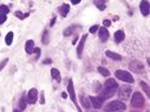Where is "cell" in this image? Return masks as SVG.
<instances>
[{"instance_id":"obj_1","label":"cell","mask_w":150,"mask_h":112,"mask_svg":"<svg viewBox=\"0 0 150 112\" xmlns=\"http://www.w3.org/2000/svg\"><path fill=\"white\" fill-rule=\"evenodd\" d=\"M117 89H118V84H117V82L115 80V79H111V78L108 79V80L105 82V86H104L103 91L100 92V98L104 100V99L112 97V96L116 93Z\"/></svg>"},{"instance_id":"obj_2","label":"cell","mask_w":150,"mask_h":112,"mask_svg":"<svg viewBox=\"0 0 150 112\" xmlns=\"http://www.w3.org/2000/svg\"><path fill=\"white\" fill-rule=\"evenodd\" d=\"M131 105H132V107H136V109L143 107V105H144L143 94L139 93V92H133L132 98H131Z\"/></svg>"},{"instance_id":"obj_3","label":"cell","mask_w":150,"mask_h":112,"mask_svg":"<svg viewBox=\"0 0 150 112\" xmlns=\"http://www.w3.org/2000/svg\"><path fill=\"white\" fill-rule=\"evenodd\" d=\"M115 76L117 79H120V80H123L125 83H133V77L127 71H123V70H117L115 72Z\"/></svg>"},{"instance_id":"obj_4","label":"cell","mask_w":150,"mask_h":112,"mask_svg":"<svg viewBox=\"0 0 150 112\" xmlns=\"http://www.w3.org/2000/svg\"><path fill=\"white\" fill-rule=\"evenodd\" d=\"M105 109L108 111H122V110H125V104L121 100H115V101L109 103Z\"/></svg>"},{"instance_id":"obj_5","label":"cell","mask_w":150,"mask_h":112,"mask_svg":"<svg viewBox=\"0 0 150 112\" xmlns=\"http://www.w3.org/2000/svg\"><path fill=\"white\" fill-rule=\"evenodd\" d=\"M130 94H131V87L129 85H123L122 87H120V90H118V96H120V98L123 100L129 99Z\"/></svg>"},{"instance_id":"obj_6","label":"cell","mask_w":150,"mask_h":112,"mask_svg":"<svg viewBox=\"0 0 150 112\" xmlns=\"http://www.w3.org/2000/svg\"><path fill=\"white\" fill-rule=\"evenodd\" d=\"M67 92L70 94V98L71 100H72L75 103V105L77 106L78 109V112H82V110L79 109V106H78V104H77V99H76V93H75V89H73V82H72V79H70L69 80V85H67Z\"/></svg>"},{"instance_id":"obj_7","label":"cell","mask_w":150,"mask_h":112,"mask_svg":"<svg viewBox=\"0 0 150 112\" xmlns=\"http://www.w3.org/2000/svg\"><path fill=\"white\" fill-rule=\"evenodd\" d=\"M129 67L133 72H136V73H142V72L144 71V65L138 60H131L129 64Z\"/></svg>"},{"instance_id":"obj_8","label":"cell","mask_w":150,"mask_h":112,"mask_svg":"<svg viewBox=\"0 0 150 112\" xmlns=\"http://www.w3.org/2000/svg\"><path fill=\"white\" fill-rule=\"evenodd\" d=\"M38 98V91L37 89H31L27 93V104H34Z\"/></svg>"},{"instance_id":"obj_9","label":"cell","mask_w":150,"mask_h":112,"mask_svg":"<svg viewBox=\"0 0 150 112\" xmlns=\"http://www.w3.org/2000/svg\"><path fill=\"white\" fill-rule=\"evenodd\" d=\"M139 10H141V13L143 15H148L149 14L150 7H149V1H148V0H142L141 4H139Z\"/></svg>"},{"instance_id":"obj_10","label":"cell","mask_w":150,"mask_h":112,"mask_svg":"<svg viewBox=\"0 0 150 112\" xmlns=\"http://www.w3.org/2000/svg\"><path fill=\"white\" fill-rule=\"evenodd\" d=\"M89 100L91 101L92 106L94 109H100L102 105H103V99H102L100 97H90Z\"/></svg>"},{"instance_id":"obj_11","label":"cell","mask_w":150,"mask_h":112,"mask_svg":"<svg viewBox=\"0 0 150 112\" xmlns=\"http://www.w3.org/2000/svg\"><path fill=\"white\" fill-rule=\"evenodd\" d=\"M86 38H88V36L84 34V36L82 37V39H81L79 44H78V46H77V55H78V58L82 57V53H83V49H84V44H85Z\"/></svg>"},{"instance_id":"obj_12","label":"cell","mask_w":150,"mask_h":112,"mask_svg":"<svg viewBox=\"0 0 150 112\" xmlns=\"http://www.w3.org/2000/svg\"><path fill=\"white\" fill-rule=\"evenodd\" d=\"M98 30H99V38H100V40L102 42H106L108 38H109V31H108V28L99 27Z\"/></svg>"},{"instance_id":"obj_13","label":"cell","mask_w":150,"mask_h":112,"mask_svg":"<svg viewBox=\"0 0 150 112\" xmlns=\"http://www.w3.org/2000/svg\"><path fill=\"white\" fill-rule=\"evenodd\" d=\"M33 50H34V43H33V40H27L26 44H25V51H26V53L32 54Z\"/></svg>"},{"instance_id":"obj_14","label":"cell","mask_w":150,"mask_h":112,"mask_svg":"<svg viewBox=\"0 0 150 112\" xmlns=\"http://www.w3.org/2000/svg\"><path fill=\"white\" fill-rule=\"evenodd\" d=\"M124 38H125L124 31L120 30V31L115 32V42H116V43H121V42H123V40H124Z\"/></svg>"},{"instance_id":"obj_15","label":"cell","mask_w":150,"mask_h":112,"mask_svg":"<svg viewBox=\"0 0 150 112\" xmlns=\"http://www.w3.org/2000/svg\"><path fill=\"white\" fill-rule=\"evenodd\" d=\"M106 1L108 0H93L94 5H96L100 11H104L105 10V6H106Z\"/></svg>"},{"instance_id":"obj_16","label":"cell","mask_w":150,"mask_h":112,"mask_svg":"<svg viewBox=\"0 0 150 112\" xmlns=\"http://www.w3.org/2000/svg\"><path fill=\"white\" fill-rule=\"evenodd\" d=\"M69 12H70V6H69L67 4L61 5V7H60V11H59V13H60V15H61V17H66Z\"/></svg>"},{"instance_id":"obj_17","label":"cell","mask_w":150,"mask_h":112,"mask_svg":"<svg viewBox=\"0 0 150 112\" xmlns=\"http://www.w3.org/2000/svg\"><path fill=\"white\" fill-rule=\"evenodd\" d=\"M51 76H52V78L54 79V80H57L58 83L61 80V78H60V72H59L57 69H52V70H51Z\"/></svg>"},{"instance_id":"obj_18","label":"cell","mask_w":150,"mask_h":112,"mask_svg":"<svg viewBox=\"0 0 150 112\" xmlns=\"http://www.w3.org/2000/svg\"><path fill=\"white\" fill-rule=\"evenodd\" d=\"M106 57L111 58V59H115V60H122V57L118 53H115V52H111V51H106L105 52Z\"/></svg>"},{"instance_id":"obj_19","label":"cell","mask_w":150,"mask_h":112,"mask_svg":"<svg viewBox=\"0 0 150 112\" xmlns=\"http://www.w3.org/2000/svg\"><path fill=\"white\" fill-rule=\"evenodd\" d=\"M27 106V99L25 96H22V97L20 98V101H19V107H20V111H24L26 109Z\"/></svg>"},{"instance_id":"obj_20","label":"cell","mask_w":150,"mask_h":112,"mask_svg":"<svg viewBox=\"0 0 150 112\" xmlns=\"http://www.w3.org/2000/svg\"><path fill=\"white\" fill-rule=\"evenodd\" d=\"M12 42H13V32H9V33L6 34L5 43H6V45H11Z\"/></svg>"},{"instance_id":"obj_21","label":"cell","mask_w":150,"mask_h":112,"mask_svg":"<svg viewBox=\"0 0 150 112\" xmlns=\"http://www.w3.org/2000/svg\"><path fill=\"white\" fill-rule=\"evenodd\" d=\"M98 72H99L100 74H103L104 77H108V76H110V71H109L108 69L103 67V66H99V67H98Z\"/></svg>"},{"instance_id":"obj_22","label":"cell","mask_w":150,"mask_h":112,"mask_svg":"<svg viewBox=\"0 0 150 112\" xmlns=\"http://www.w3.org/2000/svg\"><path fill=\"white\" fill-rule=\"evenodd\" d=\"M141 87L144 90V92H145V94L148 96V97H150V91H149V86H148V84L144 83V82H141Z\"/></svg>"},{"instance_id":"obj_23","label":"cell","mask_w":150,"mask_h":112,"mask_svg":"<svg viewBox=\"0 0 150 112\" xmlns=\"http://www.w3.org/2000/svg\"><path fill=\"white\" fill-rule=\"evenodd\" d=\"M42 42L43 44H49V31H44V34H43V38H42Z\"/></svg>"},{"instance_id":"obj_24","label":"cell","mask_w":150,"mask_h":112,"mask_svg":"<svg viewBox=\"0 0 150 112\" xmlns=\"http://www.w3.org/2000/svg\"><path fill=\"white\" fill-rule=\"evenodd\" d=\"M9 12H10V10H9V7H7L6 5H1V6H0V14L6 15Z\"/></svg>"},{"instance_id":"obj_25","label":"cell","mask_w":150,"mask_h":112,"mask_svg":"<svg viewBox=\"0 0 150 112\" xmlns=\"http://www.w3.org/2000/svg\"><path fill=\"white\" fill-rule=\"evenodd\" d=\"M82 103H83V105H84V107H86V109H89L91 105H90V103H89V99L88 98H85V96H82Z\"/></svg>"},{"instance_id":"obj_26","label":"cell","mask_w":150,"mask_h":112,"mask_svg":"<svg viewBox=\"0 0 150 112\" xmlns=\"http://www.w3.org/2000/svg\"><path fill=\"white\" fill-rule=\"evenodd\" d=\"M75 30H76V26H71V27H69L67 30H65L64 31V37H67V36H70L72 32H75Z\"/></svg>"},{"instance_id":"obj_27","label":"cell","mask_w":150,"mask_h":112,"mask_svg":"<svg viewBox=\"0 0 150 112\" xmlns=\"http://www.w3.org/2000/svg\"><path fill=\"white\" fill-rule=\"evenodd\" d=\"M14 14H15V17H18L19 19H25V18H27L28 15H30L28 13H25V14H22V13H21V12H19V11H17V12H15Z\"/></svg>"},{"instance_id":"obj_28","label":"cell","mask_w":150,"mask_h":112,"mask_svg":"<svg viewBox=\"0 0 150 112\" xmlns=\"http://www.w3.org/2000/svg\"><path fill=\"white\" fill-rule=\"evenodd\" d=\"M7 63H9V58H5V59H3L1 61H0V71H1V70L6 66Z\"/></svg>"},{"instance_id":"obj_29","label":"cell","mask_w":150,"mask_h":112,"mask_svg":"<svg viewBox=\"0 0 150 112\" xmlns=\"http://www.w3.org/2000/svg\"><path fill=\"white\" fill-rule=\"evenodd\" d=\"M98 28H99V26H98V25H93V26L90 28V33H94V32H96Z\"/></svg>"},{"instance_id":"obj_30","label":"cell","mask_w":150,"mask_h":112,"mask_svg":"<svg viewBox=\"0 0 150 112\" xmlns=\"http://www.w3.org/2000/svg\"><path fill=\"white\" fill-rule=\"evenodd\" d=\"M6 15H3V14H0V25H1V24H4L5 21H6Z\"/></svg>"},{"instance_id":"obj_31","label":"cell","mask_w":150,"mask_h":112,"mask_svg":"<svg viewBox=\"0 0 150 112\" xmlns=\"http://www.w3.org/2000/svg\"><path fill=\"white\" fill-rule=\"evenodd\" d=\"M103 25H104V27H109L110 25H111V21H110V20H104Z\"/></svg>"},{"instance_id":"obj_32","label":"cell","mask_w":150,"mask_h":112,"mask_svg":"<svg viewBox=\"0 0 150 112\" xmlns=\"http://www.w3.org/2000/svg\"><path fill=\"white\" fill-rule=\"evenodd\" d=\"M82 1V0H71V3H72L73 5H77V4H79Z\"/></svg>"},{"instance_id":"obj_33","label":"cell","mask_w":150,"mask_h":112,"mask_svg":"<svg viewBox=\"0 0 150 112\" xmlns=\"http://www.w3.org/2000/svg\"><path fill=\"white\" fill-rule=\"evenodd\" d=\"M33 52H36L38 55L40 54V49H37V47H34V50H33Z\"/></svg>"},{"instance_id":"obj_34","label":"cell","mask_w":150,"mask_h":112,"mask_svg":"<svg viewBox=\"0 0 150 112\" xmlns=\"http://www.w3.org/2000/svg\"><path fill=\"white\" fill-rule=\"evenodd\" d=\"M54 21H56V17H53V19H52V21H51V26L54 24Z\"/></svg>"},{"instance_id":"obj_35","label":"cell","mask_w":150,"mask_h":112,"mask_svg":"<svg viewBox=\"0 0 150 112\" xmlns=\"http://www.w3.org/2000/svg\"><path fill=\"white\" fill-rule=\"evenodd\" d=\"M40 96H42V104H44V93L42 92V94H40Z\"/></svg>"},{"instance_id":"obj_36","label":"cell","mask_w":150,"mask_h":112,"mask_svg":"<svg viewBox=\"0 0 150 112\" xmlns=\"http://www.w3.org/2000/svg\"><path fill=\"white\" fill-rule=\"evenodd\" d=\"M44 63H45V64H47V63H49V64H50V63H51V60H50V59H46V60H45Z\"/></svg>"},{"instance_id":"obj_37","label":"cell","mask_w":150,"mask_h":112,"mask_svg":"<svg viewBox=\"0 0 150 112\" xmlns=\"http://www.w3.org/2000/svg\"><path fill=\"white\" fill-rule=\"evenodd\" d=\"M13 112H20V111H19V110H14Z\"/></svg>"}]
</instances>
